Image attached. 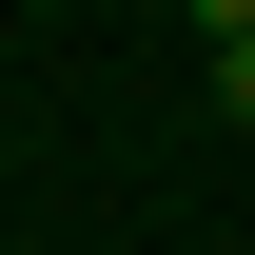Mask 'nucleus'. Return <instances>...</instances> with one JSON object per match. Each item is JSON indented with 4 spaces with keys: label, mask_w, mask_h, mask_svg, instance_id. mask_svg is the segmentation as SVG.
<instances>
[{
    "label": "nucleus",
    "mask_w": 255,
    "mask_h": 255,
    "mask_svg": "<svg viewBox=\"0 0 255 255\" xmlns=\"http://www.w3.org/2000/svg\"><path fill=\"white\" fill-rule=\"evenodd\" d=\"M216 118H236V137H255V39H216Z\"/></svg>",
    "instance_id": "obj_1"
},
{
    "label": "nucleus",
    "mask_w": 255,
    "mask_h": 255,
    "mask_svg": "<svg viewBox=\"0 0 255 255\" xmlns=\"http://www.w3.org/2000/svg\"><path fill=\"white\" fill-rule=\"evenodd\" d=\"M196 20H216V39H255V0H196Z\"/></svg>",
    "instance_id": "obj_2"
}]
</instances>
